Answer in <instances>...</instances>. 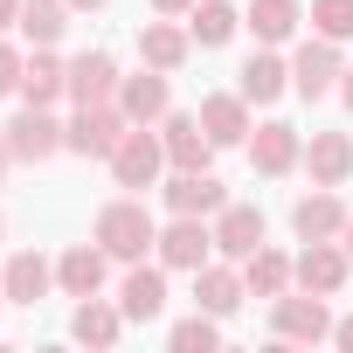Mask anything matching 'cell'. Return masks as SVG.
I'll return each mask as SVG.
<instances>
[{
	"instance_id": "1",
	"label": "cell",
	"mask_w": 353,
	"mask_h": 353,
	"mask_svg": "<svg viewBox=\"0 0 353 353\" xmlns=\"http://www.w3.org/2000/svg\"><path fill=\"white\" fill-rule=\"evenodd\" d=\"M90 236L104 243V256H111V263H145V250L159 243V222L145 215V201H104Z\"/></svg>"
},
{
	"instance_id": "2",
	"label": "cell",
	"mask_w": 353,
	"mask_h": 353,
	"mask_svg": "<svg viewBox=\"0 0 353 353\" xmlns=\"http://www.w3.org/2000/svg\"><path fill=\"white\" fill-rule=\"evenodd\" d=\"M0 139H8V152H14L21 166H42V159L70 152V125H56V118H49V104H28V111H14L8 125H0Z\"/></svg>"
},
{
	"instance_id": "3",
	"label": "cell",
	"mask_w": 353,
	"mask_h": 353,
	"mask_svg": "<svg viewBox=\"0 0 353 353\" xmlns=\"http://www.w3.org/2000/svg\"><path fill=\"white\" fill-rule=\"evenodd\" d=\"M125 132H132V118H125L118 97H111V104H77V118H70V152H83V159H111Z\"/></svg>"
},
{
	"instance_id": "4",
	"label": "cell",
	"mask_w": 353,
	"mask_h": 353,
	"mask_svg": "<svg viewBox=\"0 0 353 353\" xmlns=\"http://www.w3.org/2000/svg\"><path fill=\"white\" fill-rule=\"evenodd\" d=\"M111 173H118V188H159V173H166V139L132 125L111 152Z\"/></svg>"
},
{
	"instance_id": "5",
	"label": "cell",
	"mask_w": 353,
	"mask_h": 353,
	"mask_svg": "<svg viewBox=\"0 0 353 353\" xmlns=\"http://www.w3.org/2000/svg\"><path fill=\"white\" fill-rule=\"evenodd\" d=\"M270 325H277V339H298V346H319V339H332V312H325V298L319 291H284V298H270Z\"/></svg>"
},
{
	"instance_id": "6",
	"label": "cell",
	"mask_w": 353,
	"mask_h": 353,
	"mask_svg": "<svg viewBox=\"0 0 353 353\" xmlns=\"http://www.w3.org/2000/svg\"><path fill=\"white\" fill-rule=\"evenodd\" d=\"M159 201H166L173 215H222V208H229V188L215 181L208 166H173V181L159 188Z\"/></svg>"
},
{
	"instance_id": "7",
	"label": "cell",
	"mask_w": 353,
	"mask_h": 353,
	"mask_svg": "<svg viewBox=\"0 0 353 353\" xmlns=\"http://www.w3.org/2000/svg\"><path fill=\"white\" fill-rule=\"evenodd\" d=\"M152 250H159L166 270H201V263L215 256V229H201V215H173Z\"/></svg>"
},
{
	"instance_id": "8",
	"label": "cell",
	"mask_w": 353,
	"mask_h": 353,
	"mask_svg": "<svg viewBox=\"0 0 353 353\" xmlns=\"http://www.w3.org/2000/svg\"><path fill=\"white\" fill-rule=\"evenodd\" d=\"M346 243L332 236V243H305V256L291 263V277H298V291H319V298H339L346 291Z\"/></svg>"
},
{
	"instance_id": "9",
	"label": "cell",
	"mask_w": 353,
	"mask_h": 353,
	"mask_svg": "<svg viewBox=\"0 0 353 353\" xmlns=\"http://www.w3.org/2000/svg\"><path fill=\"white\" fill-rule=\"evenodd\" d=\"M305 159V145H298V125H284V118H270V125H256L250 132V166L263 173V181H284V173Z\"/></svg>"
},
{
	"instance_id": "10",
	"label": "cell",
	"mask_w": 353,
	"mask_h": 353,
	"mask_svg": "<svg viewBox=\"0 0 353 353\" xmlns=\"http://www.w3.org/2000/svg\"><path fill=\"white\" fill-rule=\"evenodd\" d=\"M339 77H346V63H339V42H325V35H312V42L291 56V90H298V97H325Z\"/></svg>"
},
{
	"instance_id": "11",
	"label": "cell",
	"mask_w": 353,
	"mask_h": 353,
	"mask_svg": "<svg viewBox=\"0 0 353 353\" xmlns=\"http://www.w3.org/2000/svg\"><path fill=\"white\" fill-rule=\"evenodd\" d=\"M118 63L104 56V49H83L77 63H70V104H111L118 97Z\"/></svg>"
},
{
	"instance_id": "12",
	"label": "cell",
	"mask_w": 353,
	"mask_h": 353,
	"mask_svg": "<svg viewBox=\"0 0 353 353\" xmlns=\"http://www.w3.org/2000/svg\"><path fill=\"white\" fill-rule=\"evenodd\" d=\"M201 132L215 139V145H243L250 139V97L243 90H215V97H201Z\"/></svg>"
},
{
	"instance_id": "13",
	"label": "cell",
	"mask_w": 353,
	"mask_h": 353,
	"mask_svg": "<svg viewBox=\"0 0 353 353\" xmlns=\"http://www.w3.org/2000/svg\"><path fill=\"white\" fill-rule=\"evenodd\" d=\"M215 250L222 256H256L263 250V208H250V201H229L222 215H215Z\"/></svg>"
},
{
	"instance_id": "14",
	"label": "cell",
	"mask_w": 353,
	"mask_h": 353,
	"mask_svg": "<svg viewBox=\"0 0 353 353\" xmlns=\"http://www.w3.org/2000/svg\"><path fill=\"white\" fill-rule=\"evenodd\" d=\"M159 139H166V166H208V159H215V139H208L201 118H188V111H166V118H159Z\"/></svg>"
},
{
	"instance_id": "15",
	"label": "cell",
	"mask_w": 353,
	"mask_h": 353,
	"mask_svg": "<svg viewBox=\"0 0 353 353\" xmlns=\"http://www.w3.org/2000/svg\"><path fill=\"white\" fill-rule=\"evenodd\" d=\"M49 284H56V263H49L42 250H21V256H8L0 298H14V305H42V298H49Z\"/></svg>"
},
{
	"instance_id": "16",
	"label": "cell",
	"mask_w": 353,
	"mask_h": 353,
	"mask_svg": "<svg viewBox=\"0 0 353 353\" xmlns=\"http://www.w3.org/2000/svg\"><path fill=\"white\" fill-rule=\"evenodd\" d=\"M104 270H111V256H104V243L90 236V243L63 250V263H56V284H63L70 298H90V291H104Z\"/></svg>"
},
{
	"instance_id": "17",
	"label": "cell",
	"mask_w": 353,
	"mask_h": 353,
	"mask_svg": "<svg viewBox=\"0 0 353 353\" xmlns=\"http://www.w3.org/2000/svg\"><path fill=\"white\" fill-rule=\"evenodd\" d=\"M118 104H125L132 125H159V118H166V70L145 63L139 77H125V83H118Z\"/></svg>"
},
{
	"instance_id": "18",
	"label": "cell",
	"mask_w": 353,
	"mask_h": 353,
	"mask_svg": "<svg viewBox=\"0 0 353 353\" xmlns=\"http://www.w3.org/2000/svg\"><path fill=\"white\" fill-rule=\"evenodd\" d=\"M291 229H298L305 243H332V236L346 229V201H339L332 188H319V194H305V201L291 208Z\"/></svg>"
},
{
	"instance_id": "19",
	"label": "cell",
	"mask_w": 353,
	"mask_h": 353,
	"mask_svg": "<svg viewBox=\"0 0 353 353\" xmlns=\"http://www.w3.org/2000/svg\"><path fill=\"white\" fill-rule=\"evenodd\" d=\"M188 49H194V35H188L181 21H173V14H166V21H145V28H139V56H145L152 70H166V77L188 63Z\"/></svg>"
},
{
	"instance_id": "20",
	"label": "cell",
	"mask_w": 353,
	"mask_h": 353,
	"mask_svg": "<svg viewBox=\"0 0 353 353\" xmlns=\"http://www.w3.org/2000/svg\"><path fill=\"white\" fill-rule=\"evenodd\" d=\"M305 166H312V188H339L346 173H353V139L346 132H312Z\"/></svg>"
},
{
	"instance_id": "21",
	"label": "cell",
	"mask_w": 353,
	"mask_h": 353,
	"mask_svg": "<svg viewBox=\"0 0 353 353\" xmlns=\"http://www.w3.org/2000/svg\"><path fill=\"white\" fill-rule=\"evenodd\" d=\"M243 298H250V284H243V277H236L229 263H201V270H194V305H201V312L229 319V312H236Z\"/></svg>"
},
{
	"instance_id": "22",
	"label": "cell",
	"mask_w": 353,
	"mask_h": 353,
	"mask_svg": "<svg viewBox=\"0 0 353 353\" xmlns=\"http://www.w3.org/2000/svg\"><path fill=\"white\" fill-rule=\"evenodd\" d=\"M118 332H125V305H104L97 291L70 312V339H83V346H118Z\"/></svg>"
},
{
	"instance_id": "23",
	"label": "cell",
	"mask_w": 353,
	"mask_h": 353,
	"mask_svg": "<svg viewBox=\"0 0 353 353\" xmlns=\"http://www.w3.org/2000/svg\"><path fill=\"white\" fill-rule=\"evenodd\" d=\"M298 0H250V14H243V28L263 42V49H277V42H291L298 35Z\"/></svg>"
},
{
	"instance_id": "24",
	"label": "cell",
	"mask_w": 353,
	"mask_h": 353,
	"mask_svg": "<svg viewBox=\"0 0 353 353\" xmlns=\"http://www.w3.org/2000/svg\"><path fill=\"white\" fill-rule=\"evenodd\" d=\"M21 97H28V104H56V97H70V63H56L49 49H35V56L21 63Z\"/></svg>"
},
{
	"instance_id": "25",
	"label": "cell",
	"mask_w": 353,
	"mask_h": 353,
	"mask_svg": "<svg viewBox=\"0 0 353 353\" xmlns=\"http://www.w3.org/2000/svg\"><path fill=\"white\" fill-rule=\"evenodd\" d=\"M236 90H243L250 104H277V97L291 90V63H277L270 49H256V56L243 63V83H236Z\"/></svg>"
},
{
	"instance_id": "26",
	"label": "cell",
	"mask_w": 353,
	"mask_h": 353,
	"mask_svg": "<svg viewBox=\"0 0 353 353\" xmlns=\"http://www.w3.org/2000/svg\"><path fill=\"white\" fill-rule=\"evenodd\" d=\"M243 284H250V298H284L298 277H291V256L284 250H256V256H243Z\"/></svg>"
},
{
	"instance_id": "27",
	"label": "cell",
	"mask_w": 353,
	"mask_h": 353,
	"mask_svg": "<svg viewBox=\"0 0 353 353\" xmlns=\"http://www.w3.org/2000/svg\"><path fill=\"white\" fill-rule=\"evenodd\" d=\"M118 305H125V319H159V312H166V263H159V270L132 263V277H125Z\"/></svg>"
},
{
	"instance_id": "28",
	"label": "cell",
	"mask_w": 353,
	"mask_h": 353,
	"mask_svg": "<svg viewBox=\"0 0 353 353\" xmlns=\"http://www.w3.org/2000/svg\"><path fill=\"white\" fill-rule=\"evenodd\" d=\"M70 0H21V35L35 42V49H56L63 42V28H70Z\"/></svg>"
},
{
	"instance_id": "29",
	"label": "cell",
	"mask_w": 353,
	"mask_h": 353,
	"mask_svg": "<svg viewBox=\"0 0 353 353\" xmlns=\"http://www.w3.org/2000/svg\"><path fill=\"white\" fill-rule=\"evenodd\" d=\"M236 28H243V14L229 8V0H201V8H194V21H188V35H194L201 49H222Z\"/></svg>"
},
{
	"instance_id": "30",
	"label": "cell",
	"mask_w": 353,
	"mask_h": 353,
	"mask_svg": "<svg viewBox=\"0 0 353 353\" xmlns=\"http://www.w3.org/2000/svg\"><path fill=\"white\" fill-rule=\"evenodd\" d=\"M312 28L325 42H353V0H312Z\"/></svg>"
},
{
	"instance_id": "31",
	"label": "cell",
	"mask_w": 353,
	"mask_h": 353,
	"mask_svg": "<svg viewBox=\"0 0 353 353\" xmlns=\"http://www.w3.org/2000/svg\"><path fill=\"white\" fill-rule=\"evenodd\" d=\"M215 339H222L215 312H194V319H181V325H173V346H181V353H208Z\"/></svg>"
},
{
	"instance_id": "32",
	"label": "cell",
	"mask_w": 353,
	"mask_h": 353,
	"mask_svg": "<svg viewBox=\"0 0 353 353\" xmlns=\"http://www.w3.org/2000/svg\"><path fill=\"white\" fill-rule=\"evenodd\" d=\"M21 63H28V56H21L14 42H0V97H8V90H21Z\"/></svg>"
},
{
	"instance_id": "33",
	"label": "cell",
	"mask_w": 353,
	"mask_h": 353,
	"mask_svg": "<svg viewBox=\"0 0 353 353\" xmlns=\"http://www.w3.org/2000/svg\"><path fill=\"white\" fill-rule=\"evenodd\" d=\"M8 28H21V0H0V35Z\"/></svg>"
},
{
	"instance_id": "34",
	"label": "cell",
	"mask_w": 353,
	"mask_h": 353,
	"mask_svg": "<svg viewBox=\"0 0 353 353\" xmlns=\"http://www.w3.org/2000/svg\"><path fill=\"white\" fill-rule=\"evenodd\" d=\"M152 8H159V14H173V21H181V14L194 8V0H152Z\"/></svg>"
},
{
	"instance_id": "35",
	"label": "cell",
	"mask_w": 353,
	"mask_h": 353,
	"mask_svg": "<svg viewBox=\"0 0 353 353\" xmlns=\"http://www.w3.org/2000/svg\"><path fill=\"white\" fill-rule=\"evenodd\" d=\"M332 339H339V346L353 353V319H339V325H332Z\"/></svg>"
},
{
	"instance_id": "36",
	"label": "cell",
	"mask_w": 353,
	"mask_h": 353,
	"mask_svg": "<svg viewBox=\"0 0 353 353\" xmlns=\"http://www.w3.org/2000/svg\"><path fill=\"white\" fill-rule=\"evenodd\" d=\"M339 97H346V111H353V70H346V77H339Z\"/></svg>"
},
{
	"instance_id": "37",
	"label": "cell",
	"mask_w": 353,
	"mask_h": 353,
	"mask_svg": "<svg viewBox=\"0 0 353 353\" xmlns=\"http://www.w3.org/2000/svg\"><path fill=\"white\" fill-rule=\"evenodd\" d=\"M8 166H14V152H8V139H0V181H8Z\"/></svg>"
},
{
	"instance_id": "38",
	"label": "cell",
	"mask_w": 353,
	"mask_h": 353,
	"mask_svg": "<svg viewBox=\"0 0 353 353\" xmlns=\"http://www.w3.org/2000/svg\"><path fill=\"white\" fill-rule=\"evenodd\" d=\"M339 243H346V256H353V215H346V229H339Z\"/></svg>"
},
{
	"instance_id": "39",
	"label": "cell",
	"mask_w": 353,
	"mask_h": 353,
	"mask_svg": "<svg viewBox=\"0 0 353 353\" xmlns=\"http://www.w3.org/2000/svg\"><path fill=\"white\" fill-rule=\"evenodd\" d=\"M70 8H77V14H90V8H104V0H70Z\"/></svg>"
},
{
	"instance_id": "40",
	"label": "cell",
	"mask_w": 353,
	"mask_h": 353,
	"mask_svg": "<svg viewBox=\"0 0 353 353\" xmlns=\"http://www.w3.org/2000/svg\"><path fill=\"white\" fill-rule=\"evenodd\" d=\"M0 236H8V222H0Z\"/></svg>"
}]
</instances>
